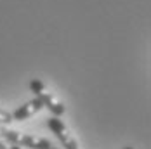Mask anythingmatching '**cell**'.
<instances>
[{
  "instance_id": "3957f363",
  "label": "cell",
  "mask_w": 151,
  "mask_h": 149,
  "mask_svg": "<svg viewBox=\"0 0 151 149\" xmlns=\"http://www.w3.org/2000/svg\"><path fill=\"white\" fill-rule=\"evenodd\" d=\"M47 127L50 128V132L58 137L63 149H78V140L71 135L70 128L66 127V123L59 118V116H50L47 120Z\"/></svg>"
},
{
  "instance_id": "8992f818",
  "label": "cell",
  "mask_w": 151,
  "mask_h": 149,
  "mask_svg": "<svg viewBox=\"0 0 151 149\" xmlns=\"http://www.w3.org/2000/svg\"><path fill=\"white\" fill-rule=\"evenodd\" d=\"M4 132H5V127H4V125H0V137H4Z\"/></svg>"
},
{
  "instance_id": "5b68a950",
  "label": "cell",
  "mask_w": 151,
  "mask_h": 149,
  "mask_svg": "<svg viewBox=\"0 0 151 149\" xmlns=\"http://www.w3.org/2000/svg\"><path fill=\"white\" fill-rule=\"evenodd\" d=\"M12 121H14V120H12V115H11V113L0 109V125H9V123H12Z\"/></svg>"
},
{
  "instance_id": "6da1fadb",
  "label": "cell",
  "mask_w": 151,
  "mask_h": 149,
  "mask_svg": "<svg viewBox=\"0 0 151 149\" xmlns=\"http://www.w3.org/2000/svg\"><path fill=\"white\" fill-rule=\"evenodd\" d=\"M30 90L33 92V95L44 104V107H47L54 116H63L64 113H66V106L61 102L59 99L49 90L45 83L42 82V80H37V78H33L30 82Z\"/></svg>"
},
{
  "instance_id": "ba28073f",
  "label": "cell",
  "mask_w": 151,
  "mask_h": 149,
  "mask_svg": "<svg viewBox=\"0 0 151 149\" xmlns=\"http://www.w3.org/2000/svg\"><path fill=\"white\" fill-rule=\"evenodd\" d=\"M52 149H58V148H52Z\"/></svg>"
},
{
  "instance_id": "277c9868",
  "label": "cell",
  "mask_w": 151,
  "mask_h": 149,
  "mask_svg": "<svg viewBox=\"0 0 151 149\" xmlns=\"http://www.w3.org/2000/svg\"><path fill=\"white\" fill-rule=\"evenodd\" d=\"M42 109H44V104L35 97V99H31L28 102H24L23 106H19L14 113H11V115H12V120L14 121H24V120L35 116L37 113H40Z\"/></svg>"
},
{
  "instance_id": "7a4b0ae2",
  "label": "cell",
  "mask_w": 151,
  "mask_h": 149,
  "mask_svg": "<svg viewBox=\"0 0 151 149\" xmlns=\"http://www.w3.org/2000/svg\"><path fill=\"white\" fill-rule=\"evenodd\" d=\"M2 139L19 149L21 148H28V149H52L54 148L44 137L31 135V134H23V132H16V130H9L7 127H5V132H4Z\"/></svg>"
},
{
  "instance_id": "52a82bcc",
  "label": "cell",
  "mask_w": 151,
  "mask_h": 149,
  "mask_svg": "<svg viewBox=\"0 0 151 149\" xmlns=\"http://www.w3.org/2000/svg\"><path fill=\"white\" fill-rule=\"evenodd\" d=\"M125 149H134V148H125Z\"/></svg>"
}]
</instances>
